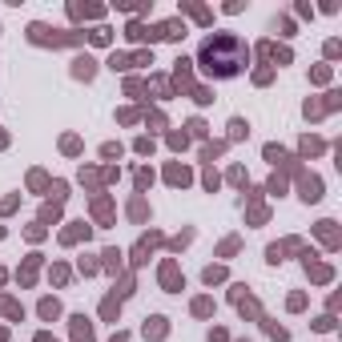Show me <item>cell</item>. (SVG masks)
<instances>
[{
	"label": "cell",
	"instance_id": "6da1fadb",
	"mask_svg": "<svg viewBox=\"0 0 342 342\" xmlns=\"http://www.w3.org/2000/svg\"><path fill=\"white\" fill-rule=\"evenodd\" d=\"M197 65H201L205 77L226 81V77H238L245 65H250V49H245V41L234 37V33H213V37L201 41Z\"/></svg>",
	"mask_w": 342,
	"mask_h": 342
},
{
	"label": "cell",
	"instance_id": "7a4b0ae2",
	"mask_svg": "<svg viewBox=\"0 0 342 342\" xmlns=\"http://www.w3.org/2000/svg\"><path fill=\"white\" fill-rule=\"evenodd\" d=\"M28 41L33 45H73L77 33H60V28H49V24H28Z\"/></svg>",
	"mask_w": 342,
	"mask_h": 342
},
{
	"label": "cell",
	"instance_id": "3957f363",
	"mask_svg": "<svg viewBox=\"0 0 342 342\" xmlns=\"http://www.w3.org/2000/svg\"><path fill=\"white\" fill-rule=\"evenodd\" d=\"M157 37H165V41H181V37H185V24H181V20H165V24H157Z\"/></svg>",
	"mask_w": 342,
	"mask_h": 342
},
{
	"label": "cell",
	"instance_id": "277c9868",
	"mask_svg": "<svg viewBox=\"0 0 342 342\" xmlns=\"http://www.w3.org/2000/svg\"><path fill=\"white\" fill-rule=\"evenodd\" d=\"M73 73H77V77H85V81H89V77H93V73H97V60H93V56H77V60H73Z\"/></svg>",
	"mask_w": 342,
	"mask_h": 342
},
{
	"label": "cell",
	"instance_id": "5b68a950",
	"mask_svg": "<svg viewBox=\"0 0 342 342\" xmlns=\"http://www.w3.org/2000/svg\"><path fill=\"white\" fill-rule=\"evenodd\" d=\"M41 314H45V318H56V314H60V306H56L52 298H45V302H41Z\"/></svg>",
	"mask_w": 342,
	"mask_h": 342
},
{
	"label": "cell",
	"instance_id": "8992f818",
	"mask_svg": "<svg viewBox=\"0 0 342 342\" xmlns=\"http://www.w3.org/2000/svg\"><path fill=\"white\" fill-rule=\"evenodd\" d=\"M109 69H129V56L125 52H113L109 56Z\"/></svg>",
	"mask_w": 342,
	"mask_h": 342
},
{
	"label": "cell",
	"instance_id": "52a82bcc",
	"mask_svg": "<svg viewBox=\"0 0 342 342\" xmlns=\"http://www.w3.org/2000/svg\"><path fill=\"white\" fill-rule=\"evenodd\" d=\"M93 45H109V28H93Z\"/></svg>",
	"mask_w": 342,
	"mask_h": 342
},
{
	"label": "cell",
	"instance_id": "ba28073f",
	"mask_svg": "<svg viewBox=\"0 0 342 342\" xmlns=\"http://www.w3.org/2000/svg\"><path fill=\"white\" fill-rule=\"evenodd\" d=\"M242 133H245V121L234 117V121H230V137H242Z\"/></svg>",
	"mask_w": 342,
	"mask_h": 342
},
{
	"label": "cell",
	"instance_id": "9c48e42d",
	"mask_svg": "<svg viewBox=\"0 0 342 342\" xmlns=\"http://www.w3.org/2000/svg\"><path fill=\"white\" fill-rule=\"evenodd\" d=\"M205 282H209V286H213V282H222V270H217V266H209V270H205Z\"/></svg>",
	"mask_w": 342,
	"mask_h": 342
},
{
	"label": "cell",
	"instance_id": "30bf717a",
	"mask_svg": "<svg viewBox=\"0 0 342 342\" xmlns=\"http://www.w3.org/2000/svg\"><path fill=\"white\" fill-rule=\"evenodd\" d=\"M37 342H52V338H49V334H41V338H37Z\"/></svg>",
	"mask_w": 342,
	"mask_h": 342
},
{
	"label": "cell",
	"instance_id": "8fae6325",
	"mask_svg": "<svg viewBox=\"0 0 342 342\" xmlns=\"http://www.w3.org/2000/svg\"><path fill=\"white\" fill-rule=\"evenodd\" d=\"M113 342H125V338H113Z\"/></svg>",
	"mask_w": 342,
	"mask_h": 342
}]
</instances>
